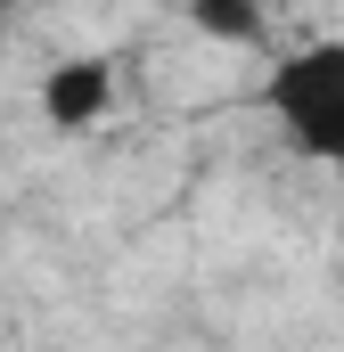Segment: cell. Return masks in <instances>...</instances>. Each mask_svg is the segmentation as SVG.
<instances>
[{
    "instance_id": "1",
    "label": "cell",
    "mask_w": 344,
    "mask_h": 352,
    "mask_svg": "<svg viewBox=\"0 0 344 352\" xmlns=\"http://www.w3.org/2000/svg\"><path fill=\"white\" fill-rule=\"evenodd\" d=\"M262 115H270V131H279L303 164L344 173V33L270 58V74H262Z\"/></svg>"
},
{
    "instance_id": "3",
    "label": "cell",
    "mask_w": 344,
    "mask_h": 352,
    "mask_svg": "<svg viewBox=\"0 0 344 352\" xmlns=\"http://www.w3.org/2000/svg\"><path fill=\"white\" fill-rule=\"evenodd\" d=\"M189 25L213 33V41H262V16H255V8H189Z\"/></svg>"
},
{
    "instance_id": "2",
    "label": "cell",
    "mask_w": 344,
    "mask_h": 352,
    "mask_svg": "<svg viewBox=\"0 0 344 352\" xmlns=\"http://www.w3.org/2000/svg\"><path fill=\"white\" fill-rule=\"evenodd\" d=\"M33 98H41L50 131H98L115 115V66L107 58H58V66H41Z\"/></svg>"
}]
</instances>
